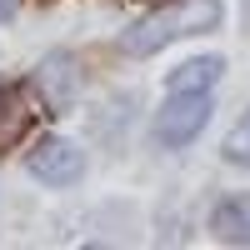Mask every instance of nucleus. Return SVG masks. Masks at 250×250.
I'll list each match as a JSON object with an SVG mask.
<instances>
[{
  "label": "nucleus",
  "instance_id": "20e7f679",
  "mask_svg": "<svg viewBox=\"0 0 250 250\" xmlns=\"http://www.w3.org/2000/svg\"><path fill=\"white\" fill-rule=\"evenodd\" d=\"M35 85H40V100H45L50 110H70L75 95H80V65H75V55H65V50L45 55Z\"/></svg>",
  "mask_w": 250,
  "mask_h": 250
},
{
  "label": "nucleus",
  "instance_id": "1a4fd4ad",
  "mask_svg": "<svg viewBox=\"0 0 250 250\" xmlns=\"http://www.w3.org/2000/svg\"><path fill=\"white\" fill-rule=\"evenodd\" d=\"M245 20H250V0H245Z\"/></svg>",
  "mask_w": 250,
  "mask_h": 250
},
{
  "label": "nucleus",
  "instance_id": "f257e3e1",
  "mask_svg": "<svg viewBox=\"0 0 250 250\" xmlns=\"http://www.w3.org/2000/svg\"><path fill=\"white\" fill-rule=\"evenodd\" d=\"M215 20H220V0H185V5L165 10V15L140 20V25L125 35V50H130V55H150V50L170 45V40H180V35L215 30Z\"/></svg>",
  "mask_w": 250,
  "mask_h": 250
},
{
  "label": "nucleus",
  "instance_id": "423d86ee",
  "mask_svg": "<svg viewBox=\"0 0 250 250\" xmlns=\"http://www.w3.org/2000/svg\"><path fill=\"white\" fill-rule=\"evenodd\" d=\"M220 70H225L220 55H200V60H185V65H175L165 85H170V90H210L215 80H220Z\"/></svg>",
  "mask_w": 250,
  "mask_h": 250
},
{
  "label": "nucleus",
  "instance_id": "6e6552de",
  "mask_svg": "<svg viewBox=\"0 0 250 250\" xmlns=\"http://www.w3.org/2000/svg\"><path fill=\"white\" fill-rule=\"evenodd\" d=\"M15 10H20V0H0V20H10Z\"/></svg>",
  "mask_w": 250,
  "mask_h": 250
},
{
  "label": "nucleus",
  "instance_id": "39448f33",
  "mask_svg": "<svg viewBox=\"0 0 250 250\" xmlns=\"http://www.w3.org/2000/svg\"><path fill=\"white\" fill-rule=\"evenodd\" d=\"M210 230L225 245H250V195H225L210 210Z\"/></svg>",
  "mask_w": 250,
  "mask_h": 250
},
{
  "label": "nucleus",
  "instance_id": "f03ea898",
  "mask_svg": "<svg viewBox=\"0 0 250 250\" xmlns=\"http://www.w3.org/2000/svg\"><path fill=\"white\" fill-rule=\"evenodd\" d=\"M205 120H210V100H205V90H170V100L160 105L155 115V140L160 145H190Z\"/></svg>",
  "mask_w": 250,
  "mask_h": 250
},
{
  "label": "nucleus",
  "instance_id": "7ed1b4c3",
  "mask_svg": "<svg viewBox=\"0 0 250 250\" xmlns=\"http://www.w3.org/2000/svg\"><path fill=\"white\" fill-rule=\"evenodd\" d=\"M25 170H30L35 180H45V185H75V180H80V170H85V160H80V150H75L70 140L45 135V140L30 150Z\"/></svg>",
  "mask_w": 250,
  "mask_h": 250
},
{
  "label": "nucleus",
  "instance_id": "0eeeda50",
  "mask_svg": "<svg viewBox=\"0 0 250 250\" xmlns=\"http://www.w3.org/2000/svg\"><path fill=\"white\" fill-rule=\"evenodd\" d=\"M225 160H235V165H250V115L230 130V140H225Z\"/></svg>",
  "mask_w": 250,
  "mask_h": 250
}]
</instances>
